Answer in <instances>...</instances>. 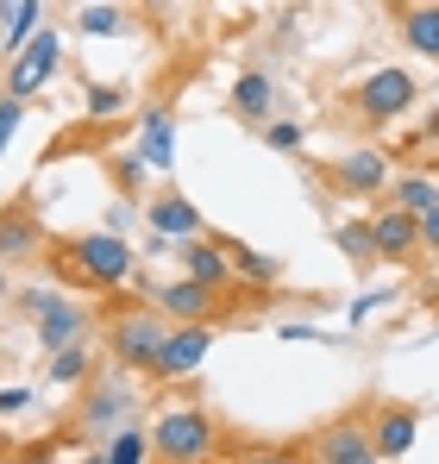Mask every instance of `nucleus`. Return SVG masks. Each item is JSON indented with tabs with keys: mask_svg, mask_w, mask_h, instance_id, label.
<instances>
[{
	"mask_svg": "<svg viewBox=\"0 0 439 464\" xmlns=\"http://www.w3.org/2000/svg\"><path fill=\"white\" fill-rule=\"evenodd\" d=\"M44 251H51L44 220H38L25 201H6V208H0V264H32V257H44Z\"/></svg>",
	"mask_w": 439,
	"mask_h": 464,
	"instance_id": "obj_10",
	"label": "nucleus"
},
{
	"mask_svg": "<svg viewBox=\"0 0 439 464\" xmlns=\"http://www.w3.org/2000/svg\"><path fill=\"white\" fill-rule=\"evenodd\" d=\"M270 94H277V88H270V76H258V70L232 82V107H239L245 120H270Z\"/></svg>",
	"mask_w": 439,
	"mask_h": 464,
	"instance_id": "obj_21",
	"label": "nucleus"
},
{
	"mask_svg": "<svg viewBox=\"0 0 439 464\" xmlns=\"http://www.w3.org/2000/svg\"><path fill=\"white\" fill-rule=\"evenodd\" d=\"M415 101H421V82L408 76V70H370V76L352 88V113H358V126H395Z\"/></svg>",
	"mask_w": 439,
	"mask_h": 464,
	"instance_id": "obj_5",
	"label": "nucleus"
},
{
	"mask_svg": "<svg viewBox=\"0 0 439 464\" xmlns=\"http://www.w3.org/2000/svg\"><path fill=\"white\" fill-rule=\"evenodd\" d=\"M208 352H214V320L170 326V345H163V358H157L151 383H182V377H195V371L208 364Z\"/></svg>",
	"mask_w": 439,
	"mask_h": 464,
	"instance_id": "obj_8",
	"label": "nucleus"
},
{
	"mask_svg": "<svg viewBox=\"0 0 439 464\" xmlns=\"http://www.w3.org/2000/svg\"><path fill=\"white\" fill-rule=\"evenodd\" d=\"M220 245H226V257H232V276H239V283L270 289V283L283 276V264H277L270 251H251V245H239V238H220Z\"/></svg>",
	"mask_w": 439,
	"mask_h": 464,
	"instance_id": "obj_18",
	"label": "nucleus"
},
{
	"mask_svg": "<svg viewBox=\"0 0 439 464\" xmlns=\"http://www.w3.org/2000/svg\"><path fill=\"white\" fill-rule=\"evenodd\" d=\"M370 232H376V257H383V264H408V257L421 251V214H408V208H395V201L370 220Z\"/></svg>",
	"mask_w": 439,
	"mask_h": 464,
	"instance_id": "obj_13",
	"label": "nucleus"
},
{
	"mask_svg": "<svg viewBox=\"0 0 439 464\" xmlns=\"http://www.w3.org/2000/svg\"><path fill=\"white\" fill-rule=\"evenodd\" d=\"M120 107H126V88H101V82L88 88V120H113Z\"/></svg>",
	"mask_w": 439,
	"mask_h": 464,
	"instance_id": "obj_27",
	"label": "nucleus"
},
{
	"mask_svg": "<svg viewBox=\"0 0 439 464\" xmlns=\"http://www.w3.org/2000/svg\"><path fill=\"white\" fill-rule=\"evenodd\" d=\"M383 302H395V295H389V289H376V295H358V302H352V326H358V320H370V314L383 308Z\"/></svg>",
	"mask_w": 439,
	"mask_h": 464,
	"instance_id": "obj_32",
	"label": "nucleus"
},
{
	"mask_svg": "<svg viewBox=\"0 0 439 464\" xmlns=\"http://www.w3.org/2000/svg\"><path fill=\"white\" fill-rule=\"evenodd\" d=\"M63 70V32L57 25H38L32 38H25V51H13L6 57V94L13 101H32L38 88H51Z\"/></svg>",
	"mask_w": 439,
	"mask_h": 464,
	"instance_id": "obj_4",
	"label": "nucleus"
},
{
	"mask_svg": "<svg viewBox=\"0 0 439 464\" xmlns=\"http://www.w3.org/2000/svg\"><path fill=\"white\" fill-rule=\"evenodd\" d=\"M38 25H44V0H19V6H13V19L0 25V44H6V57H13V51H25V38H32Z\"/></svg>",
	"mask_w": 439,
	"mask_h": 464,
	"instance_id": "obj_22",
	"label": "nucleus"
},
{
	"mask_svg": "<svg viewBox=\"0 0 439 464\" xmlns=\"http://www.w3.org/2000/svg\"><path fill=\"white\" fill-rule=\"evenodd\" d=\"M421 251H434V257H439V208H434V214H421Z\"/></svg>",
	"mask_w": 439,
	"mask_h": 464,
	"instance_id": "obj_33",
	"label": "nucleus"
},
{
	"mask_svg": "<svg viewBox=\"0 0 439 464\" xmlns=\"http://www.w3.org/2000/svg\"><path fill=\"white\" fill-rule=\"evenodd\" d=\"M264 145H270V151H295V145H301V126H295V120H270V126H264Z\"/></svg>",
	"mask_w": 439,
	"mask_h": 464,
	"instance_id": "obj_28",
	"label": "nucleus"
},
{
	"mask_svg": "<svg viewBox=\"0 0 439 464\" xmlns=\"http://www.w3.org/2000/svg\"><path fill=\"white\" fill-rule=\"evenodd\" d=\"M132 408H139V389L126 383V377H101V383H88L82 408H75V433L107 446V440L132 420Z\"/></svg>",
	"mask_w": 439,
	"mask_h": 464,
	"instance_id": "obj_6",
	"label": "nucleus"
},
{
	"mask_svg": "<svg viewBox=\"0 0 439 464\" xmlns=\"http://www.w3.org/2000/svg\"><path fill=\"white\" fill-rule=\"evenodd\" d=\"M139 157H145L157 176L176 163V120H170V113H145V126H139Z\"/></svg>",
	"mask_w": 439,
	"mask_h": 464,
	"instance_id": "obj_17",
	"label": "nucleus"
},
{
	"mask_svg": "<svg viewBox=\"0 0 439 464\" xmlns=\"http://www.w3.org/2000/svg\"><path fill=\"white\" fill-rule=\"evenodd\" d=\"M107 459H113V464H151V433H139V427H120V433L107 440Z\"/></svg>",
	"mask_w": 439,
	"mask_h": 464,
	"instance_id": "obj_24",
	"label": "nucleus"
},
{
	"mask_svg": "<svg viewBox=\"0 0 439 464\" xmlns=\"http://www.w3.org/2000/svg\"><path fill=\"white\" fill-rule=\"evenodd\" d=\"M88 38H113V32H126V13L120 6H82V19H75Z\"/></svg>",
	"mask_w": 439,
	"mask_h": 464,
	"instance_id": "obj_26",
	"label": "nucleus"
},
{
	"mask_svg": "<svg viewBox=\"0 0 439 464\" xmlns=\"http://www.w3.org/2000/svg\"><path fill=\"white\" fill-rule=\"evenodd\" d=\"M0 464H51V446H0Z\"/></svg>",
	"mask_w": 439,
	"mask_h": 464,
	"instance_id": "obj_30",
	"label": "nucleus"
},
{
	"mask_svg": "<svg viewBox=\"0 0 439 464\" xmlns=\"http://www.w3.org/2000/svg\"><path fill=\"white\" fill-rule=\"evenodd\" d=\"M333 238H339V251H346L352 264H383V257H376V232H370V220H346Z\"/></svg>",
	"mask_w": 439,
	"mask_h": 464,
	"instance_id": "obj_23",
	"label": "nucleus"
},
{
	"mask_svg": "<svg viewBox=\"0 0 439 464\" xmlns=\"http://www.w3.org/2000/svg\"><path fill=\"white\" fill-rule=\"evenodd\" d=\"M170 314L157 308V302H120L113 320H107V358L120 364V371H132V377H151L157 371V358H163V345H170Z\"/></svg>",
	"mask_w": 439,
	"mask_h": 464,
	"instance_id": "obj_2",
	"label": "nucleus"
},
{
	"mask_svg": "<svg viewBox=\"0 0 439 464\" xmlns=\"http://www.w3.org/2000/svg\"><path fill=\"white\" fill-rule=\"evenodd\" d=\"M19 120H25V101H13V94H0V157H6V139L19 132Z\"/></svg>",
	"mask_w": 439,
	"mask_h": 464,
	"instance_id": "obj_29",
	"label": "nucleus"
},
{
	"mask_svg": "<svg viewBox=\"0 0 439 464\" xmlns=\"http://www.w3.org/2000/svg\"><path fill=\"white\" fill-rule=\"evenodd\" d=\"M132 245L120 238L113 227H94V232H75V238H57L51 245V270L75 283V289H126L132 283Z\"/></svg>",
	"mask_w": 439,
	"mask_h": 464,
	"instance_id": "obj_1",
	"label": "nucleus"
},
{
	"mask_svg": "<svg viewBox=\"0 0 439 464\" xmlns=\"http://www.w3.org/2000/svg\"><path fill=\"white\" fill-rule=\"evenodd\" d=\"M25 408H32V389H0V420H6V414H25Z\"/></svg>",
	"mask_w": 439,
	"mask_h": 464,
	"instance_id": "obj_31",
	"label": "nucleus"
},
{
	"mask_svg": "<svg viewBox=\"0 0 439 464\" xmlns=\"http://www.w3.org/2000/svg\"><path fill=\"white\" fill-rule=\"evenodd\" d=\"M145 227L157 232V238H201V208L170 188V195H157L145 208Z\"/></svg>",
	"mask_w": 439,
	"mask_h": 464,
	"instance_id": "obj_16",
	"label": "nucleus"
},
{
	"mask_svg": "<svg viewBox=\"0 0 439 464\" xmlns=\"http://www.w3.org/2000/svg\"><path fill=\"white\" fill-rule=\"evenodd\" d=\"M182 276H195V283H208V289H232L239 276H232V257H226V245L220 238H182Z\"/></svg>",
	"mask_w": 439,
	"mask_h": 464,
	"instance_id": "obj_14",
	"label": "nucleus"
},
{
	"mask_svg": "<svg viewBox=\"0 0 439 464\" xmlns=\"http://www.w3.org/2000/svg\"><path fill=\"white\" fill-rule=\"evenodd\" d=\"M151 452L157 464H208L220 452V420L208 408H170L151 427Z\"/></svg>",
	"mask_w": 439,
	"mask_h": 464,
	"instance_id": "obj_3",
	"label": "nucleus"
},
{
	"mask_svg": "<svg viewBox=\"0 0 439 464\" xmlns=\"http://www.w3.org/2000/svg\"><path fill=\"white\" fill-rule=\"evenodd\" d=\"M94 358H101V352H94L88 339H75V345H63V352H51V383H57V389H82L88 377H94Z\"/></svg>",
	"mask_w": 439,
	"mask_h": 464,
	"instance_id": "obj_20",
	"label": "nucleus"
},
{
	"mask_svg": "<svg viewBox=\"0 0 439 464\" xmlns=\"http://www.w3.org/2000/svg\"><path fill=\"white\" fill-rule=\"evenodd\" d=\"M389 201L408 208V214H434L439 208V176H427V169H402V176L389 182Z\"/></svg>",
	"mask_w": 439,
	"mask_h": 464,
	"instance_id": "obj_19",
	"label": "nucleus"
},
{
	"mask_svg": "<svg viewBox=\"0 0 439 464\" xmlns=\"http://www.w3.org/2000/svg\"><path fill=\"white\" fill-rule=\"evenodd\" d=\"M19 314H32L44 352H63L75 339H88V314L75 308V302H63L57 289H25V295H19Z\"/></svg>",
	"mask_w": 439,
	"mask_h": 464,
	"instance_id": "obj_7",
	"label": "nucleus"
},
{
	"mask_svg": "<svg viewBox=\"0 0 439 464\" xmlns=\"http://www.w3.org/2000/svg\"><path fill=\"white\" fill-rule=\"evenodd\" d=\"M314 464H383V459H376L370 427L352 414V420H333V427L314 433Z\"/></svg>",
	"mask_w": 439,
	"mask_h": 464,
	"instance_id": "obj_11",
	"label": "nucleus"
},
{
	"mask_svg": "<svg viewBox=\"0 0 439 464\" xmlns=\"http://www.w3.org/2000/svg\"><path fill=\"white\" fill-rule=\"evenodd\" d=\"M415 433H421V408H408V401H383L376 420H370L376 459H408L415 452Z\"/></svg>",
	"mask_w": 439,
	"mask_h": 464,
	"instance_id": "obj_12",
	"label": "nucleus"
},
{
	"mask_svg": "<svg viewBox=\"0 0 439 464\" xmlns=\"http://www.w3.org/2000/svg\"><path fill=\"white\" fill-rule=\"evenodd\" d=\"M232 464H314V440L307 446H251V452H239Z\"/></svg>",
	"mask_w": 439,
	"mask_h": 464,
	"instance_id": "obj_25",
	"label": "nucleus"
},
{
	"mask_svg": "<svg viewBox=\"0 0 439 464\" xmlns=\"http://www.w3.org/2000/svg\"><path fill=\"white\" fill-rule=\"evenodd\" d=\"M82 464H113V459H107V446H101V452H88V459H82Z\"/></svg>",
	"mask_w": 439,
	"mask_h": 464,
	"instance_id": "obj_34",
	"label": "nucleus"
},
{
	"mask_svg": "<svg viewBox=\"0 0 439 464\" xmlns=\"http://www.w3.org/2000/svg\"><path fill=\"white\" fill-rule=\"evenodd\" d=\"M395 32L415 57L439 63V0H415V6H395Z\"/></svg>",
	"mask_w": 439,
	"mask_h": 464,
	"instance_id": "obj_15",
	"label": "nucleus"
},
{
	"mask_svg": "<svg viewBox=\"0 0 439 464\" xmlns=\"http://www.w3.org/2000/svg\"><path fill=\"white\" fill-rule=\"evenodd\" d=\"M327 176H333V188L352 195V201H358V195H389V182H395V176H389V151H376V145L346 151Z\"/></svg>",
	"mask_w": 439,
	"mask_h": 464,
	"instance_id": "obj_9",
	"label": "nucleus"
}]
</instances>
